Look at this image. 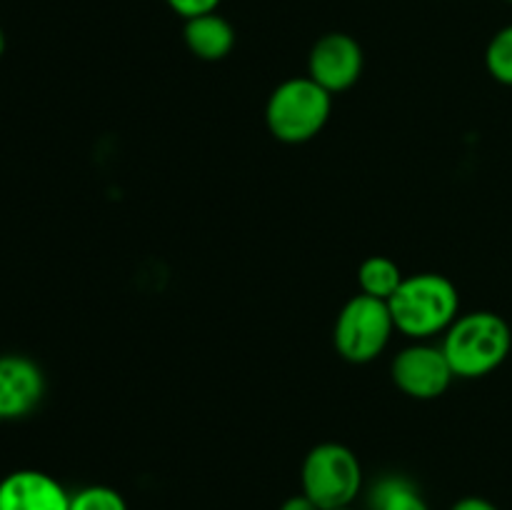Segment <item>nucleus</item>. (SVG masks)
Segmentation results:
<instances>
[{
  "instance_id": "3",
  "label": "nucleus",
  "mask_w": 512,
  "mask_h": 510,
  "mask_svg": "<svg viewBox=\"0 0 512 510\" xmlns=\"http://www.w3.org/2000/svg\"><path fill=\"white\" fill-rule=\"evenodd\" d=\"M333 113V95L308 75L283 80L270 93L265 123L280 143L300 145L320 135Z\"/></svg>"
},
{
  "instance_id": "14",
  "label": "nucleus",
  "mask_w": 512,
  "mask_h": 510,
  "mask_svg": "<svg viewBox=\"0 0 512 510\" xmlns=\"http://www.w3.org/2000/svg\"><path fill=\"white\" fill-rule=\"evenodd\" d=\"M70 510H128V503L108 485H88L70 495Z\"/></svg>"
},
{
  "instance_id": "4",
  "label": "nucleus",
  "mask_w": 512,
  "mask_h": 510,
  "mask_svg": "<svg viewBox=\"0 0 512 510\" xmlns=\"http://www.w3.org/2000/svg\"><path fill=\"white\" fill-rule=\"evenodd\" d=\"M303 493L320 510L348 508L363 490V465L343 443H320L305 455Z\"/></svg>"
},
{
  "instance_id": "1",
  "label": "nucleus",
  "mask_w": 512,
  "mask_h": 510,
  "mask_svg": "<svg viewBox=\"0 0 512 510\" xmlns=\"http://www.w3.org/2000/svg\"><path fill=\"white\" fill-rule=\"evenodd\" d=\"M440 348L448 355L455 378H485L508 360L512 330L503 315L493 310H473L458 315V320L445 330Z\"/></svg>"
},
{
  "instance_id": "17",
  "label": "nucleus",
  "mask_w": 512,
  "mask_h": 510,
  "mask_svg": "<svg viewBox=\"0 0 512 510\" xmlns=\"http://www.w3.org/2000/svg\"><path fill=\"white\" fill-rule=\"evenodd\" d=\"M280 510H320V508L308 498V495L300 493V495H293V498L285 500V503L280 505Z\"/></svg>"
},
{
  "instance_id": "21",
  "label": "nucleus",
  "mask_w": 512,
  "mask_h": 510,
  "mask_svg": "<svg viewBox=\"0 0 512 510\" xmlns=\"http://www.w3.org/2000/svg\"><path fill=\"white\" fill-rule=\"evenodd\" d=\"M508 3H512V0H508Z\"/></svg>"
},
{
  "instance_id": "10",
  "label": "nucleus",
  "mask_w": 512,
  "mask_h": 510,
  "mask_svg": "<svg viewBox=\"0 0 512 510\" xmlns=\"http://www.w3.org/2000/svg\"><path fill=\"white\" fill-rule=\"evenodd\" d=\"M183 40L190 53L200 60H223L233 53L235 48V28L228 18L215 10V13L198 15V18L185 20Z\"/></svg>"
},
{
  "instance_id": "6",
  "label": "nucleus",
  "mask_w": 512,
  "mask_h": 510,
  "mask_svg": "<svg viewBox=\"0 0 512 510\" xmlns=\"http://www.w3.org/2000/svg\"><path fill=\"white\" fill-rule=\"evenodd\" d=\"M390 375L398 390L415 400L440 398L455 380L443 348L428 343H415L400 350L390 365Z\"/></svg>"
},
{
  "instance_id": "5",
  "label": "nucleus",
  "mask_w": 512,
  "mask_h": 510,
  "mask_svg": "<svg viewBox=\"0 0 512 510\" xmlns=\"http://www.w3.org/2000/svg\"><path fill=\"white\" fill-rule=\"evenodd\" d=\"M395 333V320L388 300L353 295L340 308L333 328L335 350L343 360L355 365L373 363Z\"/></svg>"
},
{
  "instance_id": "20",
  "label": "nucleus",
  "mask_w": 512,
  "mask_h": 510,
  "mask_svg": "<svg viewBox=\"0 0 512 510\" xmlns=\"http://www.w3.org/2000/svg\"><path fill=\"white\" fill-rule=\"evenodd\" d=\"M0 483H3V475H0Z\"/></svg>"
},
{
  "instance_id": "15",
  "label": "nucleus",
  "mask_w": 512,
  "mask_h": 510,
  "mask_svg": "<svg viewBox=\"0 0 512 510\" xmlns=\"http://www.w3.org/2000/svg\"><path fill=\"white\" fill-rule=\"evenodd\" d=\"M165 3H168V8L175 15H180L183 20H190L205 13H215L223 0H165Z\"/></svg>"
},
{
  "instance_id": "13",
  "label": "nucleus",
  "mask_w": 512,
  "mask_h": 510,
  "mask_svg": "<svg viewBox=\"0 0 512 510\" xmlns=\"http://www.w3.org/2000/svg\"><path fill=\"white\" fill-rule=\"evenodd\" d=\"M485 68L498 83L512 88V25H505L485 48Z\"/></svg>"
},
{
  "instance_id": "2",
  "label": "nucleus",
  "mask_w": 512,
  "mask_h": 510,
  "mask_svg": "<svg viewBox=\"0 0 512 510\" xmlns=\"http://www.w3.org/2000/svg\"><path fill=\"white\" fill-rule=\"evenodd\" d=\"M395 330L413 340H428L445 333L460 315V293L440 273H418L403 280L388 300Z\"/></svg>"
},
{
  "instance_id": "7",
  "label": "nucleus",
  "mask_w": 512,
  "mask_h": 510,
  "mask_svg": "<svg viewBox=\"0 0 512 510\" xmlns=\"http://www.w3.org/2000/svg\"><path fill=\"white\" fill-rule=\"evenodd\" d=\"M365 68L363 45L348 33H325L310 48L308 78L323 85L330 95L353 88Z\"/></svg>"
},
{
  "instance_id": "9",
  "label": "nucleus",
  "mask_w": 512,
  "mask_h": 510,
  "mask_svg": "<svg viewBox=\"0 0 512 510\" xmlns=\"http://www.w3.org/2000/svg\"><path fill=\"white\" fill-rule=\"evenodd\" d=\"M0 510H70V493L43 470H15L3 475Z\"/></svg>"
},
{
  "instance_id": "12",
  "label": "nucleus",
  "mask_w": 512,
  "mask_h": 510,
  "mask_svg": "<svg viewBox=\"0 0 512 510\" xmlns=\"http://www.w3.org/2000/svg\"><path fill=\"white\" fill-rule=\"evenodd\" d=\"M403 280V270L388 255H370L358 268L360 293L370 295V298L390 300L395 295V290L403 285Z\"/></svg>"
},
{
  "instance_id": "8",
  "label": "nucleus",
  "mask_w": 512,
  "mask_h": 510,
  "mask_svg": "<svg viewBox=\"0 0 512 510\" xmlns=\"http://www.w3.org/2000/svg\"><path fill=\"white\" fill-rule=\"evenodd\" d=\"M45 398L43 368L20 353L0 355V420L28 418Z\"/></svg>"
},
{
  "instance_id": "19",
  "label": "nucleus",
  "mask_w": 512,
  "mask_h": 510,
  "mask_svg": "<svg viewBox=\"0 0 512 510\" xmlns=\"http://www.w3.org/2000/svg\"><path fill=\"white\" fill-rule=\"evenodd\" d=\"M335 510H353V508H350V505H348V508H335Z\"/></svg>"
},
{
  "instance_id": "11",
  "label": "nucleus",
  "mask_w": 512,
  "mask_h": 510,
  "mask_svg": "<svg viewBox=\"0 0 512 510\" xmlns=\"http://www.w3.org/2000/svg\"><path fill=\"white\" fill-rule=\"evenodd\" d=\"M370 510H430L418 485L405 475H383L368 493Z\"/></svg>"
},
{
  "instance_id": "18",
  "label": "nucleus",
  "mask_w": 512,
  "mask_h": 510,
  "mask_svg": "<svg viewBox=\"0 0 512 510\" xmlns=\"http://www.w3.org/2000/svg\"><path fill=\"white\" fill-rule=\"evenodd\" d=\"M5 45H8V40H5L3 28H0V58H3V53H5Z\"/></svg>"
},
{
  "instance_id": "16",
  "label": "nucleus",
  "mask_w": 512,
  "mask_h": 510,
  "mask_svg": "<svg viewBox=\"0 0 512 510\" xmlns=\"http://www.w3.org/2000/svg\"><path fill=\"white\" fill-rule=\"evenodd\" d=\"M450 510H500V508L495 503H490V500L480 498V495H468V498H460Z\"/></svg>"
}]
</instances>
